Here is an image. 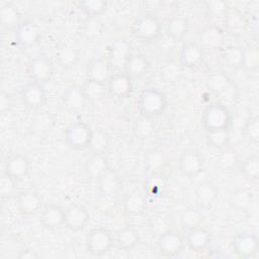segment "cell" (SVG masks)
Masks as SVG:
<instances>
[{
    "label": "cell",
    "instance_id": "obj_20",
    "mask_svg": "<svg viewBox=\"0 0 259 259\" xmlns=\"http://www.w3.org/2000/svg\"><path fill=\"white\" fill-rule=\"evenodd\" d=\"M86 95L82 89V86L73 85L67 88L62 96V102L65 108L72 112H77L86 106L87 103Z\"/></svg>",
    "mask_w": 259,
    "mask_h": 259
},
{
    "label": "cell",
    "instance_id": "obj_14",
    "mask_svg": "<svg viewBox=\"0 0 259 259\" xmlns=\"http://www.w3.org/2000/svg\"><path fill=\"white\" fill-rule=\"evenodd\" d=\"M30 170V161L26 155L16 153L9 156L4 163V172L15 180L25 177Z\"/></svg>",
    "mask_w": 259,
    "mask_h": 259
},
{
    "label": "cell",
    "instance_id": "obj_2",
    "mask_svg": "<svg viewBox=\"0 0 259 259\" xmlns=\"http://www.w3.org/2000/svg\"><path fill=\"white\" fill-rule=\"evenodd\" d=\"M201 123L206 132L214 130H230L232 114L226 105L217 102L209 104L202 112Z\"/></svg>",
    "mask_w": 259,
    "mask_h": 259
},
{
    "label": "cell",
    "instance_id": "obj_22",
    "mask_svg": "<svg viewBox=\"0 0 259 259\" xmlns=\"http://www.w3.org/2000/svg\"><path fill=\"white\" fill-rule=\"evenodd\" d=\"M195 199L201 208H210L219 195V189L211 181L200 182L195 189Z\"/></svg>",
    "mask_w": 259,
    "mask_h": 259
},
{
    "label": "cell",
    "instance_id": "obj_4",
    "mask_svg": "<svg viewBox=\"0 0 259 259\" xmlns=\"http://www.w3.org/2000/svg\"><path fill=\"white\" fill-rule=\"evenodd\" d=\"M133 34L142 41H153L162 32V24L157 16L146 13L138 17L132 25Z\"/></svg>",
    "mask_w": 259,
    "mask_h": 259
},
{
    "label": "cell",
    "instance_id": "obj_48",
    "mask_svg": "<svg viewBox=\"0 0 259 259\" xmlns=\"http://www.w3.org/2000/svg\"><path fill=\"white\" fill-rule=\"evenodd\" d=\"M244 134L246 138L253 142L258 143L259 141V118L258 116L249 117L244 125Z\"/></svg>",
    "mask_w": 259,
    "mask_h": 259
},
{
    "label": "cell",
    "instance_id": "obj_31",
    "mask_svg": "<svg viewBox=\"0 0 259 259\" xmlns=\"http://www.w3.org/2000/svg\"><path fill=\"white\" fill-rule=\"evenodd\" d=\"M56 58H57L58 64L62 68L69 69L74 67L78 63L80 58V53L76 48L72 46L63 45L57 51Z\"/></svg>",
    "mask_w": 259,
    "mask_h": 259
},
{
    "label": "cell",
    "instance_id": "obj_26",
    "mask_svg": "<svg viewBox=\"0 0 259 259\" xmlns=\"http://www.w3.org/2000/svg\"><path fill=\"white\" fill-rule=\"evenodd\" d=\"M253 193L247 188H237L230 194L229 204L232 209L244 212L250 209L253 203Z\"/></svg>",
    "mask_w": 259,
    "mask_h": 259
},
{
    "label": "cell",
    "instance_id": "obj_51",
    "mask_svg": "<svg viewBox=\"0 0 259 259\" xmlns=\"http://www.w3.org/2000/svg\"><path fill=\"white\" fill-rule=\"evenodd\" d=\"M10 98H9V95L7 92H4L2 91L1 94H0V110L2 113L8 111L9 107H10Z\"/></svg>",
    "mask_w": 259,
    "mask_h": 259
},
{
    "label": "cell",
    "instance_id": "obj_12",
    "mask_svg": "<svg viewBox=\"0 0 259 259\" xmlns=\"http://www.w3.org/2000/svg\"><path fill=\"white\" fill-rule=\"evenodd\" d=\"M16 204L22 215H33L41 209L42 199L36 191L25 189L17 194Z\"/></svg>",
    "mask_w": 259,
    "mask_h": 259
},
{
    "label": "cell",
    "instance_id": "obj_5",
    "mask_svg": "<svg viewBox=\"0 0 259 259\" xmlns=\"http://www.w3.org/2000/svg\"><path fill=\"white\" fill-rule=\"evenodd\" d=\"M93 131L84 121H75L71 123L65 132V142L67 146L75 151L89 149L92 140Z\"/></svg>",
    "mask_w": 259,
    "mask_h": 259
},
{
    "label": "cell",
    "instance_id": "obj_46",
    "mask_svg": "<svg viewBox=\"0 0 259 259\" xmlns=\"http://www.w3.org/2000/svg\"><path fill=\"white\" fill-rule=\"evenodd\" d=\"M243 57V48L234 46L230 47L224 51L223 59L225 63L232 68H240L242 65Z\"/></svg>",
    "mask_w": 259,
    "mask_h": 259
},
{
    "label": "cell",
    "instance_id": "obj_33",
    "mask_svg": "<svg viewBox=\"0 0 259 259\" xmlns=\"http://www.w3.org/2000/svg\"><path fill=\"white\" fill-rule=\"evenodd\" d=\"M223 39V31L217 26H209L201 32L199 46L202 49H218L219 47H221Z\"/></svg>",
    "mask_w": 259,
    "mask_h": 259
},
{
    "label": "cell",
    "instance_id": "obj_43",
    "mask_svg": "<svg viewBox=\"0 0 259 259\" xmlns=\"http://www.w3.org/2000/svg\"><path fill=\"white\" fill-rule=\"evenodd\" d=\"M202 221H203L202 212L194 207H188L184 209L180 217L181 225L187 230L195 227H199Z\"/></svg>",
    "mask_w": 259,
    "mask_h": 259
},
{
    "label": "cell",
    "instance_id": "obj_37",
    "mask_svg": "<svg viewBox=\"0 0 259 259\" xmlns=\"http://www.w3.org/2000/svg\"><path fill=\"white\" fill-rule=\"evenodd\" d=\"M166 164V156L163 151L154 149L147 153L145 157V166L148 172L155 174L164 168Z\"/></svg>",
    "mask_w": 259,
    "mask_h": 259
},
{
    "label": "cell",
    "instance_id": "obj_1",
    "mask_svg": "<svg viewBox=\"0 0 259 259\" xmlns=\"http://www.w3.org/2000/svg\"><path fill=\"white\" fill-rule=\"evenodd\" d=\"M168 104L167 96L158 88H146L140 94L138 110L140 115L155 118L162 114Z\"/></svg>",
    "mask_w": 259,
    "mask_h": 259
},
{
    "label": "cell",
    "instance_id": "obj_27",
    "mask_svg": "<svg viewBox=\"0 0 259 259\" xmlns=\"http://www.w3.org/2000/svg\"><path fill=\"white\" fill-rule=\"evenodd\" d=\"M150 62L146 56L139 53H133L126 63L124 72H126L133 79L141 78L150 70Z\"/></svg>",
    "mask_w": 259,
    "mask_h": 259
},
{
    "label": "cell",
    "instance_id": "obj_40",
    "mask_svg": "<svg viewBox=\"0 0 259 259\" xmlns=\"http://www.w3.org/2000/svg\"><path fill=\"white\" fill-rule=\"evenodd\" d=\"M82 89L88 101H97L104 96L105 90L107 89V84L86 79L82 85Z\"/></svg>",
    "mask_w": 259,
    "mask_h": 259
},
{
    "label": "cell",
    "instance_id": "obj_19",
    "mask_svg": "<svg viewBox=\"0 0 259 259\" xmlns=\"http://www.w3.org/2000/svg\"><path fill=\"white\" fill-rule=\"evenodd\" d=\"M28 73L31 80L42 84L52 78L54 73V66L48 58L38 57L29 63Z\"/></svg>",
    "mask_w": 259,
    "mask_h": 259
},
{
    "label": "cell",
    "instance_id": "obj_13",
    "mask_svg": "<svg viewBox=\"0 0 259 259\" xmlns=\"http://www.w3.org/2000/svg\"><path fill=\"white\" fill-rule=\"evenodd\" d=\"M90 221L87 209L79 204H71L65 209V226L73 232L83 230Z\"/></svg>",
    "mask_w": 259,
    "mask_h": 259
},
{
    "label": "cell",
    "instance_id": "obj_45",
    "mask_svg": "<svg viewBox=\"0 0 259 259\" xmlns=\"http://www.w3.org/2000/svg\"><path fill=\"white\" fill-rule=\"evenodd\" d=\"M238 162L237 153L230 147L221 149V153L218 156V164L224 170H230L235 167Z\"/></svg>",
    "mask_w": 259,
    "mask_h": 259
},
{
    "label": "cell",
    "instance_id": "obj_39",
    "mask_svg": "<svg viewBox=\"0 0 259 259\" xmlns=\"http://www.w3.org/2000/svg\"><path fill=\"white\" fill-rule=\"evenodd\" d=\"M259 66V50L257 46L248 45L243 48L242 65L246 71H256Z\"/></svg>",
    "mask_w": 259,
    "mask_h": 259
},
{
    "label": "cell",
    "instance_id": "obj_18",
    "mask_svg": "<svg viewBox=\"0 0 259 259\" xmlns=\"http://www.w3.org/2000/svg\"><path fill=\"white\" fill-rule=\"evenodd\" d=\"M203 49L195 42L189 41L182 46L179 52V64L182 68L192 69L200 65L203 61Z\"/></svg>",
    "mask_w": 259,
    "mask_h": 259
},
{
    "label": "cell",
    "instance_id": "obj_8",
    "mask_svg": "<svg viewBox=\"0 0 259 259\" xmlns=\"http://www.w3.org/2000/svg\"><path fill=\"white\" fill-rule=\"evenodd\" d=\"M157 245L163 256L174 257L179 255L183 250L184 239L176 231H166L159 236Z\"/></svg>",
    "mask_w": 259,
    "mask_h": 259
},
{
    "label": "cell",
    "instance_id": "obj_52",
    "mask_svg": "<svg viewBox=\"0 0 259 259\" xmlns=\"http://www.w3.org/2000/svg\"><path fill=\"white\" fill-rule=\"evenodd\" d=\"M40 256L39 254L36 253V251H32V250H24L21 251L20 254L18 255L19 259H38Z\"/></svg>",
    "mask_w": 259,
    "mask_h": 259
},
{
    "label": "cell",
    "instance_id": "obj_38",
    "mask_svg": "<svg viewBox=\"0 0 259 259\" xmlns=\"http://www.w3.org/2000/svg\"><path fill=\"white\" fill-rule=\"evenodd\" d=\"M182 66L179 62L168 61L165 62L160 68L161 79L166 83H174L178 81L182 75Z\"/></svg>",
    "mask_w": 259,
    "mask_h": 259
},
{
    "label": "cell",
    "instance_id": "obj_42",
    "mask_svg": "<svg viewBox=\"0 0 259 259\" xmlns=\"http://www.w3.org/2000/svg\"><path fill=\"white\" fill-rule=\"evenodd\" d=\"M103 28V23L97 17H87L81 26V32L85 38L94 39L102 33Z\"/></svg>",
    "mask_w": 259,
    "mask_h": 259
},
{
    "label": "cell",
    "instance_id": "obj_47",
    "mask_svg": "<svg viewBox=\"0 0 259 259\" xmlns=\"http://www.w3.org/2000/svg\"><path fill=\"white\" fill-rule=\"evenodd\" d=\"M109 144V138L107 134L101 130L93 131L92 140L89 149L92 153H103Z\"/></svg>",
    "mask_w": 259,
    "mask_h": 259
},
{
    "label": "cell",
    "instance_id": "obj_50",
    "mask_svg": "<svg viewBox=\"0 0 259 259\" xmlns=\"http://www.w3.org/2000/svg\"><path fill=\"white\" fill-rule=\"evenodd\" d=\"M205 4H206V9L208 13L214 17L226 16V14L230 11L228 3L225 1L212 0V1H207Z\"/></svg>",
    "mask_w": 259,
    "mask_h": 259
},
{
    "label": "cell",
    "instance_id": "obj_3",
    "mask_svg": "<svg viewBox=\"0 0 259 259\" xmlns=\"http://www.w3.org/2000/svg\"><path fill=\"white\" fill-rule=\"evenodd\" d=\"M112 234L103 227L91 229L85 237V247L89 254L100 257L107 254L113 246Z\"/></svg>",
    "mask_w": 259,
    "mask_h": 259
},
{
    "label": "cell",
    "instance_id": "obj_35",
    "mask_svg": "<svg viewBox=\"0 0 259 259\" xmlns=\"http://www.w3.org/2000/svg\"><path fill=\"white\" fill-rule=\"evenodd\" d=\"M225 25L231 34L238 35L245 31L247 21L242 13L238 11H229L225 16Z\"/></svg>",
    "mask_w": 259,
    "mask_h": 259
},
{
    "label": "cell",
    "instance_id": "obj_9",
    "mask_svg": "<svg viewBox=\"0 0 259 259\" xmlns=\"http://www.w3.org/2000/svg\"><path fill=\"white\" fill-rule=\"evenodd\" d=\"M133 54L132 45L126 39H116L108 49L107 61L111 69H123Z\"/></svg>",
    "mask_w": 259,
    "mask_h": 259
},
{
    "label": "cell",
    "instance_id": "obj_15",
    "mask_svg": "<svg viewBox=\"0 0 259 259\" xmlns=\"http://www.w3.org/2000/svg\"><path fill=\"white\" fill-rule=\"evenodd\" d=\"M206 86L210 92L219 97L229 98L234 94V85L224 72H212L206 80Z\"/></svg>",
    "mask_w": 259,
    "mask_h": 259
},
{
    "label": "cell",
    "instance_id": "obj_11",
    "mask_svg": "<svg viewBox=\"0 0 259 259\" xmlns=\"http://www.w3.org/2000/svg\"><path fill=\"white\" fill-rule=\"evenodd\" d=\"M204 165V159L202 155L196 150H186L184 151L178 159L179 171L188 177H193L198 175Z\"/></svg>",
    "mask_w": 259,
    "mask_h": 259
},
{
    "label": "cell",
    "instance_id": "obj_10",
    "mask_svg": "<svg viewBox=\"0 0 259 259\" xmlns=\"http://www.w3.org/2000/svg\"><path fill=\"white\" fill-rule=\"evenodd\" d=\"M109 94L116 99H125L134 91L133 78L126 72L113 74L107 82Z\"/></svg>",
    "mask_w": 259,
    "mask_h": 259
},
{
    "label": "cell",
    "instance_id": "obj_44",
    "mask_svg": "<svg viewBox=\"0 0 259 259\" xmlns=\"http://www.w3.org/2000/svg\"><path fill=\"white\" fill-rule=\"evenodd\" d=\"M81 10L87 15V17H97L107 9V2L103 0H87L79 2Z\"/></svg>",
    "mask_w": 259,
    "mask_h": 259
},
{
    "label": "cell",
    "instance_id": "obj_30",
    "mask_svg": "<svg viewBox=\"0 0 259 259\" xmlns=\"http://www.w3.org/2000/svg\"><path fill=\"white\" fill-rule=\"evenodd\" d=\"M189 30V22L183 16L171 18L166 25L167 35L174 41L181 40Z\"/></svg>",
    "mask_w": 259,
    "mask_h": 259
},
{
    "label": "cell",
    "instance_id": "obj_29",
    "mask_svg": "<svg viewBox=\"0 0 259 259\" xmlns=\"http://www.w3.org/2000/svg\"><path fill=\"white\" fill-rule=\"evenodd\" d=\"M147 208V199L144 194L138 191L128 193L123 200V209L126 214L136 217L142 214Z\"/></svg>",
    "mask_w": 259,
    "mask_h": 259
},
{
    "label": "cell",
    "instance_id": "obj_34",
    "mask_svg": "<svg viewBox=\"0 0 259 259\" xmlns=\"http://www.w3.org/2000/svg\"><path fill=\"white\" fill-rule=\"evenodd\" d=\"M156 131V122L153 117L140 115L134 123V134L138 139H150Z\"/></svg>",
    "mask_w": 259,
    "mask_h": 259
},
{
    "label": "cell",
    "instance_id": "obj_6",
    "mask_svg": "<svg viewBox=\"0 0 259 259\" xmlns=\"http://www.w3.org/2000/svg\"><path fill=\"white\" fill-rule=\"evenodd\" d=\"M20 98L26 107L38 109L46 104V90L41 83L31 80L21 87Z\"/></svg>",
    "mask_w": 259,
    "mask_h": 259
},
{
    "label": "cell",
    "instance_id": "obj_28",
    "mask_svg": "<svg viewBox=\"0 0 259 259\" xmlns=\"http://www.w3.org/2000/svg\"><path fill=\"white\" fill-rule=\"evenodd\" d=\"M140 241V234L133 226H125L116 233L115 243L120 250L130 251L134 249Z\"/></svg>",
    "mask_w": 259,
    "mask_h": 259
},
{
    "label": "cell",
    "instance_id": "obj_41",
    "mask_svg": "<svg viewBox=\"0 0 259 259\" xmlns=\"http://www.w3.org/2000/svg\"><path fill=\"white\" fill-rule=\"evenodd\" d=\"M206 142L210 147L218 150L227 147L230 142V130L223 128L206 132Z\"/></svg>",
    "mask_w": 259,
    "mask_h": 259
},
{
    "label": "cell",
    "instance_id": "obj_36",
    "mask_svg": "<svg viewBox=\"0 0 259 259\" xmlns=\"http://www.w3.org/2000/svg\"><path fill=\"white\" fill-rule=\"evenodd\" d=\"M240 172L249 181H256L259 177V157L256 154L247 156L240 163Z\"/></svg>",
    "mask_w": 259,
    "mask_h": 259
},
{
    "label": "cell",
    "instance_id": "obj_32",
    "mask_svg": "<svg viewBox=\"0 0 259 259\" xmlns=\"http://www.w3.org/2000/svg\"><path fill=\"white\" fill-rule=\"evenodd\" d=\"M20 12L12 4H6L0 9V21L3 28L16 29L20 25Z\"/></svg>",
    "mask_w": 259,
    "mask_h": 259
},
{
    "label": "cell",
    "instance_id": "obj_21",
    "mask_svg": "<svg viewBox=\"0 0 259 259\" xmlns=\"http://www.w3.org/2000/svg\"><path fill=\"white\" fill-rule=\"evenodd\" d=\"M40 37L39 28L31 21H24L15 29V41L22 47H29L38 41Z\"/></svg>",
    "mask_w": 259,
    "mask_h": 259
},
{
    "label": "cell",
    "instance_id": "obj_49",
    "mask_svg": "<svg viewBox=\"0 0 259 259\" xmlns=\"http://www.w3.org/2000/svg\"><path fill=\"white\" fill-rule=\"evenodd\" d=\"M16 182L17 180L3 173L0 178V195L3 198L11 197L16 191Z\"/></svg>",
    "mask_w": 259,
    "mask_h": 259
},
{
    "label": "cell",
    "instance_id": "obj_23",
    "mask_svg": "<svg viewBox=\"0 0 259 259\" xmlns=\"http://www.w3.org/2000/svg\"><path fill=\"white\" fill-rule=\"evenodd\" d=\"M186 243L193 252H202L210 244V234L201 226L187 230Z\"/></svg>",
    "mask_w": 259,
    "mask_h": 259
},
{
    "label": "cell",
    "instance_id": "obj_25",
    "mask_svg": "<svg viewBox=\"0 0 259 259\" xmlns=\"http://www.w3.org/2000/svg\"><path fill=\"white\" fill-rule=\"evenodd\" d=\"M87 79L107 84L111 74V67L107 60L94 59L87 66Z\"/></svg>",
    "mask_w": 259,
    "mask_h": 259
},
{
    "label": "cell",
    "instance_id": "obj_7",
    "mask_svg": "<svg viewBox=\"0 0 259 259\" xmlns=\"http://www.w3.org/2000/svg\"><path fill=\"white\" fill-rule=\"evenodd\" d=\"M234 253L242 258L253 257L259 248L258 237L252 232H241L232 240Z\"/></svg>",
    "mask_w": 259,
    "mask_h": 259
},
{
    "label": "cell",
    "instance_id": "obj_17",
    "mask_svg": "<svg viewBox=\"0 0 259 259\" xmlns=\"http://www.w3.org/2000/svg\"><path fill=\"white\" fill-rule=\"evenodd\" d=\"M97 187L101 195L105 197H112L119 193L122 187V181L118 173L109 168L97 179Z\"/></svg>",
    "mask_w": 259,
    "mask_h": 259
},
{
    "label": "cell",
    "instance_id": "obj_24",
    "mask_svg": "<svg viewBox=\"0 0 259 259\" xmlns=\"http://www.w3.org/2000/svg\"><path fill=\"white\" fill-rule=\"evenodd\" d=\"M109 168L108 159L104 153H92L84 164V171L86 175L89 178L96 180Z\"/></svg>",
    "mask_w": 259,
    "mask_h": 259
},
{
    "label": "cell",
    "instance_id": "obj_16",
    "mask_svg": "<svg viewBox=\"0 0 259 259\" xmlns=\"http://www.w3.org/2000/svg\"><path fill=\"white\" fill-rule=\"evenodd\" d=\"M39 222L48 230H58L65 225V209L54 203L47 204L41 209Z\"/></svg>",
    "mask_w": 259,
    "mask_h": 259
}]
</instances>
